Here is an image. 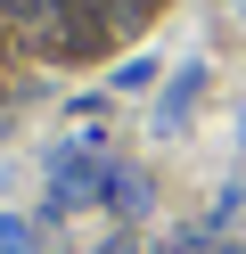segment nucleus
<instances>
[{
  "label": "nucleus",
  "mask_w": 246,
  "mask_h": 254,
  "mask_svg": "<svg viewBox=\"0 0 246 254\" xmlns=\"http://www.w3.org/2000/svg\"><path fill=\"white\" fill-rule=\"evenodd\" d=\"M41 238H33V221H0V254H33Z\"/></svg>",
  "instance_id": "2"
},
{
  "label": "nucleus",
  "mask_w": 246,
  "mask_h": 254,
  "mask_svg": "<svg viewBox=\"0 0 246 254\" xmlns=\"http://www.w3.org/2000/svg\"><path fill=\"white\" fill-rule=\"evenodd\" d=\"M205 82H213V66H205V58H189V66H180L172 82H164V99H156V139H172L180 123L197 115V99H205Z\"/></svg>",
  "instance_id": "1"
},
{
  "label": "nucleus",
  "mask_w": 246,
  "mask_h": 254,
  "mask_svg": "<svg viewBox=\"0 0 246 254\" xmlns=\"http://www.w3.org/2000/svg\"><path fill=\"white\" fill-rule=\"evenodd\" d=\"M0 17H33V0H0Z\"/></svg>",
  "instance_id": "4"
},
{
  "label": "nucleus",
  "mask_w": 246,
  "mask_h": 254,
  "mask_svg": "<svg viewBox=\"0 0 246 254\" xmlns=\"http://www.w3.org/2000/svg\"><path fill=\"white\" fill-rule=\"evenodd\" d=\"M238 139H246V123H238Z\"/></svg>",
  "instance_id": "5"
},
{
  "label": "nucleus",
  "mask_w": 246,
  "mask_h": 254,
  "mask_svg": "<svg viewBox=\"0 0 246 254\" xmlns=\"http://www.w3.org/2000/svg\"><path fill=\"white\" fill-rule=\"evenodd\" d=\"M148 82H156V58H131V66L115 74V90H148Z\"/></svg>",
  "instance_id": "3"
}]
</instances>
